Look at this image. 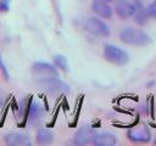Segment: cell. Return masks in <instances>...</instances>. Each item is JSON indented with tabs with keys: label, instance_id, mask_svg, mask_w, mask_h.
Listing matches in <instances>:
<instances>
[{
	"label": "cell",
	"instance_id": "obj_1",
	"mask_svg": "<svg viewBox=\"0 0 156 146\" xmlns=\"http://www.w3.org/2000/svg\"><path fill=\"white\" fill-rule=\"evenodd\" d=\"M119 39L124 44L134 46H144L151 43V38L146 32L134 27H127L122 29L119 33Z\"/></svg>",
	"mask_w": 156,
	"mask_h": 146
},
{
	"label": "cell",
	"instance_id": "obj_2",
	"mask_svg": "<svg viewBox=\"0 0 156 146\" xmlns=\"http://www.w3.org/2000/svg\"><path fill=\"white\" fill-rule=\"evenodd\" d=\"M104 57L106 61L117 66H124L129 61V55L127 51L111 44H106L104 46Z\"/></svg>",
	"mask_w": 156,
	"mask_h": 146
},
{
	"label": "cell",
	"instance_id": "obj_3",
	"mask_svg": "<svg viewBox=\"0 0 156 146\" xmlns=\"http://www.w3.org/2000/svg\"><path fill=\"white\" fill-rule=\"evenodd\" d=\"M32 73L38 80H40V83L58 78V73L56 68L46 62H35L32 66Z\"/></svg>",
	"mask_w": 156,
	"mask_h": 146
},
{
	"label": "cell",
	"instance_id": "obj_4",
	"mask_svg": "<svg viewBox=\"0 0 156 146\" xmlns=\"http://www.w3.org/2000/svg\"><path fill=\"white\" fill-rule=\"evenodd\" d=\"M84 27L89 33L95 34L98 36H108L111 33L110 27L102 19H100L99 17H94V16L88 17L85 19Z\"/></svg>",
	"mask_w": 156,
	"mask_h": 146
},
{
	"label": "cell",
	"instance_id": "obj_5",
	"mask_svg": "<svg viewBox=\"0 0 156 146\" xmlns=\"http://www.w3.org/2000/svg\"><path fill=\"white\" fill-rule=\"evenodd\" d=\"M136 10V5L129 0H118L116 4V12L121 18L133 17Z\"/></svg>",
	"mask_w": 156,
	"mask_h": 146
},
{
	"label": "cell",
	"instance_id": "obj_6",
	"mask_svg": "<svg viewBox=\"0 0 156 146\" xmlns=\"http://www.w3.org/2000/svg\"><path fill=\"white\" fill-rule=\"evenodd\" d=\"M4 141L10 146H23L30 145L29 136L22 133H9L4 136Z\"/></svg>",
	"mask_w": 156,
	"mask_h": 146
},
{
	"label": "cell",
	"instance_id": "obj_7",
	"mask_svg": "<svg viewBox=\"0 0 156 146\" xmlns=\"http://www.w3.org/2000/svg\"><path fill=\"white\" fill-rule=\"evenodd\" d=\"M91 142L96 146H113V145H116L117 139L112 133L101 131V133L94 134Z\"/></svg>",
	"mask_w": 156,
	"mask_h": 146
},
{
	"label": "cell",
	"instance_id": "obj_8",
	"mask_svg": "<svg viewBox=\"0 0 156 146\" xmlns=\"http://www.w3.org/2000/svg\"><path fill=\"white\" fill-rule=\"evenodd\" d=\"M91 10L101 18H110L112 16V9L105 0H93Z\"/></svg>",
	"mask_w": 156,
	"mask_h": 146
},
{
	"label": "cell",
	"instance_id": "obj_9",
	"mask_svg": "<svg viewBox=\"0 0 156 146\" xmlns=\"http://www.w3.org/2000/svg\"><path fill=\"white\" fill-rule=\"evenodd\" d=\"M93 136H94V131L88 127H83L82 129H79L76 133L73 142L77 145H85L93 140Z\"/></svg>",
	"mask_w": 156,
	"mask_h": 146
},
{
	"label": "cell",
	"instance_id": "obj_10",
	"mask_svg": "<svg viewBox=\"0 0 156 146\" xmlns=\"http://www.w3.org/2000/svg\"><path fill=\"white\" fill-rule=\"evenodd\" d=\"M128 137L134 142H146L150 140V131L146 128H141L140 130H130L128 131Z\"/></svg>",
	"mask_w": 156,
	"mask_h": 146
},
{
	"label": "cell",
	"instance_id": "obj_11",
	"mask_svg": "<svg viewBox=\"0 0 156 146\" xmlns=\"http://www.w3.org/2000/svg\"><path fill=\"white\" fill-rule=\"evenodd\" d=\"M37 142L39 145H49L54 141V134L51 130L49 129H39L37 133V137H35Z\"/></svg>",
	"mask_w": 156,
	"mask_h": 146
},
{
	"label": "cell",
	"instance_id": "obj_12",
	"mask_svg": "<svg viewBox=\"0 0 156 146\" xmlns=\"http://www.w3.org/2000/svg\"><path fill=\"white\" fill-rule=\"evenodd\" d=\"M41 114H43V111H41V107L38 102H32L30 107H29V120L32 123H37L40 118H41Z\"/></svg>",
	"mask_w": 156,
	"mask_h": 146
},
{
	"label": "cell",
	"instance_id": "obj_13",
	"mask_svg": "<svg viewBox=\"0 0 156 146\" xmlns=\"http://www.w3.org/2000/svg\"><path fill=\"white\" fill-rule=\"evenodd\" d=\"M134 18H135V23L139 24V26H143L146 23L147 18H149V15L146 12V9L143 7L140 4L136 5V10H135V13H134Z\"/></svg>",
	"mask_w": 156,
	"mask_h": 146
},
{
	"label": "cell",
	"instance_id": "obj_14",
	"mask_svg": "<svg viewBox=\"0 0 156 146\" xmlns=\"http://www.w3.org/2000/svg\"><path fill=\"white\" fill-rule=\"evenodd\" d=\"M54 62H55V64H56L57 68H60V69H62L65 72L68 71V62H67V58L65 56H62V55H55L54 56Z\"/></svg>",
	"mask_w": 156,
	"mask_h": 146
},
{
	"label": "cell",
	"instance_id": "obj_15",
	"mask_svg": "<svg viewBox=\"0 0 156 146\" xmlns=\"http://www.w3.org/2000/svg\"><path fill=\"white\" fill-rule=\"evenodd\" d=\"M146 12H147L149 17H154V18H156V0L146 7Z\"/></svg>",
	"mask_w": 156,
	"mask_h": 146
},
{
	"label": "cell",
	"instance_id": "obj_16",
	"mask_svg": "<svg viewBox=\"0 0 156 146\" xmlns=\"http://www.w3.org/2000/svg\"><path fill=\"white\" fill-rule=\"evenodd\" d=\"M0 69H1V72H2L4 78H5L6 80H9V79H10V75H9V72H7V69H6V66L4 64V62H2V60H1V57H0Z\"/></svg>",
	"mask_w": 156,
	"mask_h": 146
},
{
	"label": "cell",
	"instance_id": "obj_17",
	"mask_svg": "<svg viewBox=\"0 0 156 146\" xmlns=\"http://www.w3.org/2000/svg\"><path fill=\"white\" fill-rule=\"evenodd\" d=\"M0 11H1V12H6V11H9V4H7V0H1V1H0Z\"/></svg>",
	"mask_w": 156,
	"mask_h": 146
},
{
	"label": "cell",
	"instance_id": "obj_18",
	"mask_svg": "<svg viewBox=\"0 0 156 146\" xmlns=\"http://www.w3.org/2000/svg\"><path fill=\"white\" fill-rule=\"evenodd\" d=\"M154 142H155V144H156V137H155V141H154Z\"/></svg>",
	"mask_w": 156,
	"mask_h": 146
},
{
	"label": "cell",
	"instance_id": "obj_19",
	"mask_svg": "<svg viewBox=\"0 0 156 146\" xmlns=\"http://www.w3.org/2000/svg\"><path fill=\"white\" fill-rule=\"evenodd\" d=\"M105 1H111V0H105Z\"/></svg>",
	"mask_w": 156,
	"mask_h": 146
}]
</instances>
